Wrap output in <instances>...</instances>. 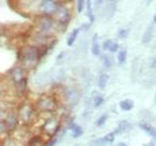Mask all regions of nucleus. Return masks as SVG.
Instances as JSON below:
<instances>
[{"instance_id":"6","label":"nucleus","mask_w":156,"mask_h":146,"mask_svg":"<svg viewBox=\"0 0 156 146\" xmlns=\"http://www.w3.org/2000/svg\"><path fill=\"white\" fill-rule=\"evenodd\" d=\"M60 5L59 1H53V0H43L40 1L37 5V11H39L40 16H51L55 12V10L58 9Z\"/></svg>"},{"instance_id":"10","label":"nucleus","mask_w":156,"mask_h":146,"mask_svg":"<svg viewBox=\"0 0 156 146\" xmlns=\"http://www.w3.org/2000/svg\"><path fill=\"white\" fill-rule=\"evenodd\" d=\"M79 97H80V93H79V91L76 90V89H67V90L65 91V99H66L67 102L72 103V104H76V103H77Z\"/></svg>"},{"instance_id":"4","label":"nucleus","mask_w":156,"mask_h":146,"mask_svg":"<svg viewBox=\"0 0 156 146\" xmlns=\"http://www.w3.org/2000/svg\"><path fill=\"white\" fill-rule=\"evenodd\" d=\"M52 18L57 23V26H60L64 30L65 28H67V25L71 20V13L65 5H59L55 12L52 15Z\"/></svg>"},{"instance_id":"18","label":"nucleus","mask_w":156,"mask_h":146,"mask_svg":"<svg viewBox=\"0 0 156 146\" xmlns=\"http://www.w3.org/2000/svg\"><path fill=\"white\" fill-rule=\"evenodd\" d=\"M108 80H109V75H108V74H106V73L101 74V75H100V78H98V88H100L101 90H103V89L107 86Z\"/></svg>"},{"instance_id":"30","label":"nucleus","mask_w":156,"mask_h":146,"mask_svg":"<svg viewBox=\"0 0 156 146\" xmlns=\"http://www.w3.org/2000/svg\"><path fill=\"white\" fill-rule=\"evenodd\" d=\"M127 35H129V30L127 29H120L118 31V37L119 38H126Z\"/></svg>"},{"instance_id":"28","label":"nucleus","mask_w":156,"mask_h":146,"mask_svg":"<svg viewBox=\"0 0 156 146\" xmlns=\"http://www.w3.org/2000/svg\"><path fill=\"white\" fill-rule=\"evenodd\" d=\"M114 137H115V133H108L107 135L103 137V139H105V141L107 144H109V143H113L114 141Z\"/></svg>"},{"instance_id":"17","label":"nucleus","mask_w":156,"mask_h":146,"mask_svg":"<svg viewBox=\"0 0 156 146\" xmlns=\"http://www.w3.org/2000/svg\"><path fill=\"white\" fill-rule=\"evenodd\" d=\"M115 9H117V1H109L108 5L106 6V15H107L108 18L114 15Z\"/></svg>"},{"instance_id":"31","label":"nucleus","mask_w":156,"mask_h":146,"mask_svg":"<svg viewBox=\"0 0 156 146\" xmlns=\"http://www.w3.org/2000/svg\"><path fill=\"white\" fill-rule=\"evenodd\" d=\"M57 143H58V138H57V137H53V138L48 139L47 143H44V145L43 146H54Z\"/></svg>"},{"instance_id":"1","label":"nucleus","mask_w":156,"mask_h":146,"mask_svg":"<svg viewBox=\"0 0 156 146\" xmlns=\"http://www.w3.org/2000/svg\"><path fill=\"white\" fill-rule=\"evenodd\" d=\"M18 60L24 67H33L40 61L39 47L36 46H24L18 52Z\"/></svg>"},{"instance_id":"34","label":"nucleus","mask_w":156,"mask_h":146,"mask_svg":"<svg viewBox=\"0 0 156 146\" xmlns=\"http://www.w3.org/2000/svg\"><path fill=\"white\" fill-rule=\"evenodd\" d=\"M151 67H154V68H156V57L153 60V62H151Z\"/></svg>"},{"instance_id":"29","label":"nucleus","mask_w":156,"mask_h":146,"mask_svg":"<svg viewBox=\"0 0 156 146\" xmlns=\"http://www.w3.org/2000/svg\"><path fill=\"white\" fill-rule=\"evenodd\" d=\"M76 4H77V12L78 13H82L83 10H84V6H85V1H83V0H78Z\"/></svg>"},{"instance_id":"32","label":"nucleus","mask_w":156,"mask_h":146,"mask_svg":"<svg viewBox=\"0 0 156 146\" xmlns=\"http://www.w3.org/2000/svg\"><path fill=\"white\" fill-rule=\"evenodd\" d=\"M113 41H114V40H106V41L103 42V44H102V48H103L105 50H109V48H111Z\"/></svg>"},{"instance_id":"37","label":"nucleus","mask_w":156,"mask_h":146,"mask_svg":"<svg viewBox=\"0 0 156 146\" xmlns=\"http://www.w3.org/2000/svg\"><path fill=\"white\" fill-rule=\"evenodd\" d=\"M154 23H156V15L154 16Z\"/></svg>"},{"instance_id":"39","label":"nucleus","mask_w":156,"mask_h":146,"mask_svg":"<svg viewBox=\"0 0 156 146\" xmlns=\"http://www.w3.org/2000/svg\"><path fill=\"white\" fill-rule=\"evenodd\" d=\"M154 146H156V144H154Z\"/></svg>"},{"instance_id":"7","label":"nucleus","mask_w":156,"mask_h":146,"mask_svg":"<svg viewBox=\"0 0 156 146\" xmlns=\"http://www.w3.org/2000/svg\"><path fill=\"white\" fill-rule=\"evenodd\" d=\"M61 128V122L60 120L55 119V117H49L44 121V123L42 125V130L43 133H46L49 137H55L58 134V132Z\"/></svg>"},{"instance_id":"14","label":"nucleus","mask_w":156,"mask_h":146,"mask_svg":"<svg viewBox=\"0 0 156 146\" xmlns=\"http://www.w3.org/2000/svg\"><path fill=\"white\" fill-rule=\"evenodd\" d=\"M133 101H131V99H124V101H121L120 103H119V107H120V109L124 110V111H130V110L133 108Z\"/></svg>"},{"instance_id":"33","label":"nucleus","mask_w":156,"mask_h":146,"mask_svg":"<svg viewBox=\"0 0 156 146\" xmlns=\"http://www.w3.org/2000/svg\"><path fill=\"white\" fill-rule=\"evenodd\" d=\"M5 115H6V110H4V108H1V107H0V121H2V120H4Z\"/></svg>"},{"instance_id":"16","label":"nucleus","mask_w":156,"mask_h":146,"mask_svg":"<svg viewBox=\"0 0 156 146\" xmlns=\"http://www.w3.org/2000/svg\"><path fill=\"white\" fill-rule=\"evenodd\" d=\"M43 145H44V141H43L42 137L41 135H35V137H33L29 140V143H28L27 146H43Z\"/></svg>"},{"instance_id":"5","label":"nucleus","mask_w":156,"mask_h":146,"mask_svg":"<svg viewBox=\"0 0 156 146\" xmlns=\"http://www.w3.org/2000/svg\"><path fill=\"white\" fill-rule=\"evenodd\" d=\"M37 29H39L40 34H43V35H49L51 31L54 29V26L57 25L54 19L52 18L51 16H40L37 19Z\"/></svg>"},{"instance_id":"12","label":"nucleus","mask_w":156,"mask_h":146,"mask_svg":"<svg viewBox=\"0 0 156 146\" xmlns=\"http://www.w3.org/2000/svg\"><path fill=\"white\" fill-rule=\"evenodd\" d=\"M131 128H132V125H131L129 121L122 120V121H120V122L118 123L117 130H115L114 133H125V132H129Z\"/></svg>"},{"instance_id":"11","label":"nucleus","mask_w":156,"mask_h":146,"mask_svg":"<svg viewBox=\"0 0 156 146\" xmlns=\"http://www.w3.org/2000/svg\"><path fill=\"white\" fill-rule=\"evenodd\" d=\"M13 86H15V90H16V92L18 95H24L25 91H27V89H28V78L24 77V78H22L18 82L13 83Z\"/></svg>"},{"instance_id":"27","label":"nucleus","mask_w":156,"mask_h":146,"mask_svg":"<svg viewBox=\"0 0 156 146\" xmlns=\"http://www.w3.org/2000/svg\"><path fill=\"white\" fill-rule=\"evenodd\" d=\"M107 119H108V115L107 114H103V115H101L100 117H98V120L95 122V125L100 127V126H102V125H105V122L107 121Z\"/></svg>"},{"instance_id":"3","label":"nucleus","mask_w":156,"mask_h":146,"mask_svg":"<svg viewBox=\"0 0 156 146\" xmlns=\"http://www.w3.org/2000/svg\"><path fill=\"white\" fill-rule=\"evenodd\" d=\"M58 108L57 98L52 95H43L36 101L35 109L41 113H53Z\"/></svg>"},{"instance_id":"21","label":"nucleus","mask_w":156,"mask_h":146,"mask_svg":"<svg viewBox=\"0 0 156 146\" xmlns=\"http://www.w3.org/2000/svg\"><path fill=\"white\" fill-rule=\"evenodd\" d=\"M79 31H80V28H77V29H75V30L71 33V35L67 38V46H69V47H71V46L75 43V41H76V38H77Z\"/></svg>"},{"instance_id":"22","label":"nucleus","mask_w":156,"mask_h":146,"mask_svg":"<svg viewBox=\"0 0 156 146\" xmlns=\"http://www.w3.org/2000/svg\"><path fill=\"white\" fill-rule=\"evenodd\" d=\"M85 6H87V16L90 19V23H94L95 20V16L93 13V6H91V1H85Z\"/></svg>"},{"instance_id":"38","label":"nucleus","mask_w":156,"mask_h":146,"mask_svg":"<svg viewBox=\"0 0 156 146\" xmlns=\"http://www.w3.org/2000/svg\"><path fill=\"white\" fill-rule=\"evenodd\" d=\"M1 93H2V90H1V88H0V97H1Z\"/></svg>"},{"instance_id":"13","label":"nucleus","mask_w":156,"mask_h":146,"mask_svg":"<svg viewBox=\"0 0 156 146\" xmlns=\"http://www.w3.org/2000/svg\"><path fill=\"white\" fill-rule=\"evenodd\" d=\"M98 40V35L95 34V35L93 36V41H91V53L94 55H96V56H98V55H100V52H101Z\"/></svg>"},{"instance_id":"26","label":"nucleus","mask_w":156,"mask_h":146,"mask_svg":"<svg viewBox=\"0 0 156 146\" xmlns=\"http://www.w3.org/2000/svg\"><path fill=\"white\" fill-rule=\"evenodd\" d=\"M103 102H105V99H103L102 96H95V97H94V101H93V104H94L95 108H98V107H100Z\"/></svg>"},{"instance_id":"35","label":"nucleus","mask_w":156,"mask_h":146,"mask_svg":"<svg viewBox=\"0 0 156 146\" xmlns=\"http://www.w3.org/2000/svg\"><path fill=\"white\" fill-rule=\"evenodd\" d=\"M115 146H127V145H126L125 143H118V144Z\"/></svg>"},{"instance_id":"9","label":"nucleus","mask_w":156,"mask_h":146,"mask_svg":"<svg viewBox=\"0 0 156 146\" xmlns=\"http://www.w3.org/2000/svg\"><path fill=\"white\" fill-rule=\"evenodd\" d=\"M10 75H11L12 82L16 83L25 77V68H23L22 66H15L10 70Z\"/></svg>"},{"instance_id":"24","label":"nucleus","mask_w":156,"mask_h":146,"mask_svg":"<svg viewBox=\"0 0 156 146\" xmlns=\"http://www.w3.org/2000/svg\"><path fill=\"white\" fill-rule=\"evenodd\" d=\"M101 60H102L105 67H107V68L112 67V65H113V60H112V57H109L108 55H102V56H101Z\"/></svg>"},{"instance_id":"20","label":"nucleus","mask_w":156,"mask_h":146,"mask_svg":"<svg viewBox=\"0 0 156 146\" xmlns=\"http://www.w3.org/2000/svg\"><path fill=\"white\" fill-rule=\"evenodd\" d=\"M71 130H72V137L73 138H78V137H80L82 134H83V128L80 127V126H78V125H75V123H72L71 126Z\"/></svg>"},{"instance_id":"2","label":"nucleus","mask_w":156,"mask_h":146,"mask_svg":"<svg viewBox=\"0 0 156 146\" xmlns=\"http://www.w3.org/2000/svg\"><path fill=\"white\" fill-rule=\"evenodd\" d=\"M17 116L20 122L24 125H29L33 121H35V116H36V109L35 106H33L29 102H23L18 107L17 110Z\"/></svg>"},{"instance_id":"15","label":"nucleus","mask_w":156,"mask_h":146,"mask_svg":"<svg viewBox=\"0 0 156 146\" xmlns=\"http://www.w3.org/2000/svg\"><path fill=\"white\" fill-rule=\"evenodd\" d=\"M153 31H154L153 26H149V28L145 30V33L143 34V37H142V43L147 44V43H149V42L151 41V38H153Z\"/></svg>"},{"instance_id":"40","label":"nucleus","mask_w":156,"mask_h":146,"mask_svg":"<svg viewBox=\"0 0 156 146\" xmlns=\"http://www.w3.org/2000/svg\"><path fill=\"white\" fill-rule=\"evenodd\" d=\"M22 146H27V145H22Z\"/></svg>"},{"instance_id":"19","label":"nucleus","mask_w":156,"mask_h":146,"mask_svg":"<svg viewBox=\"0 0 156 146\" xmlns=\"http://www.w3.org/2000/svg\"><path fill=\"white\" fill-rule=\"evenodd\" d=\"M139 127L142 128L145 133H148L149 135H151V137H154V138H156V130L154 129V128L151 127V126H149L148 123H144V122H140L139 123Z\"/></svg>"},{"instance_id":"25","label":"nucleus","mask_w":156,"mask_h":146,"mask_svg":"<svg viewBox=\"0 0 156 146\" xmlns=\"http://www.w3.org/2000/svg\"><path fill=\"white\" fill-rule=\"evenodd\" d=\"M107 145V143L105 141L103 138H98V139H93L91 141H89V146H105Z\"/></svg>"},{"instance_id":"36","label":"nucleus","mask_w":156,"mask_h":146,"mask_svg":"<svg viewBox=\"0 0 156 146\" xmlns=\"http://www.w3.org/2000/svg\"><path fill=\"white\" fill-rule=\"evenodd\" d=\"M143 146H154V143H148V144H144Z\"/></svg>"},{"instance_id":"8","label":"nucleus","mask_w":156,"mask_h":146,"mask_svg":"<svg viewBox=\"0 0 156 146\" xmlns=\"http://www.w3.org/2000/svg\"><path fill=\"white\" fill-rule=\"evenodd\" d=\"M4 125H5V129H6V133H10V132H13L16 130L18 125H20V120H18V116L16 113L13 111H10V113H6L4 120H2Z\"/></svg>"},{"instance_id":"23","label":"nucleus","mask_w":156,"mask_h":146,"mask_svg":"<svg viewBox=\"0 0 156 146\" xmlns=\"http://www.w3.org/2000/svg\"><path fill=\"white\" fill-rule=\"evenodd\" d=\"M126 57H127V52H126V49L119 50V53H118V62H119L120 65H122V64L126 62Z\"/></svg>"}]
</instances>
